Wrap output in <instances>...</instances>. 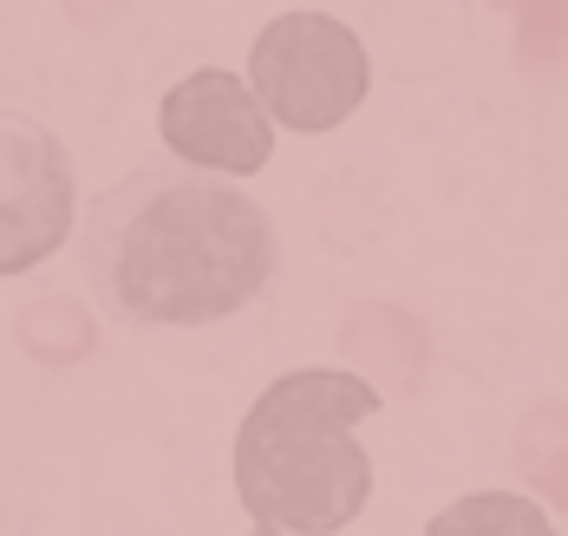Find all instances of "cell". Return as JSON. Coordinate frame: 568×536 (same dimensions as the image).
<instances>
[{"label": "cell", "mask_w": 568, "mask_h": 536, "mask_svg": "<svg viewBox=\"0 0 568 536\" xmlns=\"http://www.w3.org/2000/svg\"><path fill=\"white\" fill-rule=\"evenodd\" d=\"M158 138L176 164L210 178H255L275 158V124L255 105L248 79L229 65H196L158 105Z\"/></svg>", "instance_id": "cell-5"}, {"label": "cell", "mask_w": 568, "mask_h": 536, "mask_svg": "<svg viewBox=\"0 0 568 536\" xmlns=\"http://www.w3.org/2000/svg\"><path fill=\"white\" fill-rule=\"evenodd\" d=\"M79 223V171L47 119L0 105V282L53 262Z\"/></svg>", "instance_id": "cell-4"}, {"label": "cell", "mask_w": 568, "mask_h": 536, "mask_svg": "<svg viewBox=\"0 0 568 536\" xmlns=\"http://www.w3.org/2000/svg\"><path fill=\"white\" fill-rule=\"evenodd\" d=\"M379 386L346 366H294L255 393L235 425V497L255 536H341L373 497L359 425L379 418Z\"/></svg>", "instance_id": "cell-2"}, {"label": "cell", "mask_w": 568, "mask_h": 536, "mask_svg": "<svg viewBox=\"0 0 568 536\" xmlns=\"http://www.w3.org/2000/svg\"><path fill=\"white\" fill-rule=\"evenodd\" d=\"M425 536H562V530L523 491H470V497H452L425 524Z\"/></svg>", "instance_id": "cell-6"}, {"label": "cell", "mask_w": 568, "mask_h": 536, "mask_svg": "<svg viewBox=\"0 0 568 536\" xmlns=\"http://www.w3.org/2000/svg\"><path fill=\"white\" fill-rule=\"evenodd\" d=\"M248 92L275 131H341L373 92V53L334 13H275L248 47Z\"/></svg>", "instance_id": "cell-3"}, {"label": "cell", "mask_w": 568, "mask_h": 536, "mask_svg": "<svg viewBox=\"0 0 568 536\" xmlns=\"http://www.w3.org/2000/svg\"><path fill=\"white\" fill-rule=\"evenodd\" d=\"M79 269L118 327H223L282 275V230L242 183L138 164L85 203Z\"/></svg>", "instance_id": "cell-1"}]
</instances>
